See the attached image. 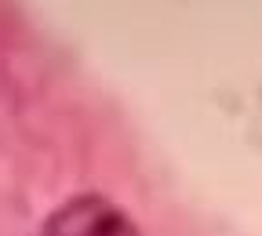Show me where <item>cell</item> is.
<instances>
[{"label":"cell","instance_id":"obj_1","mask_svg":"<svg viewBox=\"0 0 262 236\" xmlns=\"http://www.w3.org/2000/svg\"><path fill=\"white\" fill-rule=\"evenodd\" d=\"M44 236H142L113 200L106 196H73L48 218Z\"/></svg>","mask_w":262,"mask_h":236}]
</instances>
